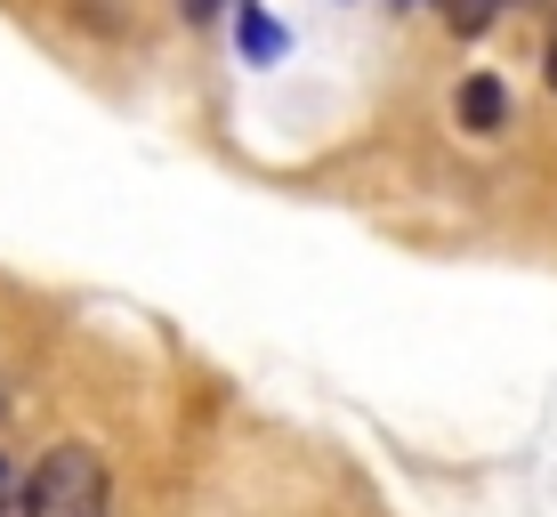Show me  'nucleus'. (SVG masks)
<instances>
[{
  "label": "nucleus",
  "mask_w": 557,
  "mask_h": 517,
  "mask_svg": "<svg viewBox=\"0 0 557 517\" xmlns=\"http://www.w3.org/2000/svg\"><path fill=\"white\" fill-rule=\"evenodd\" d=\"M25 517H106V461L98 445H57L25 477Z\"/></svg>",
  "instance_id": "f257e3e1"
},
{
  "label": "nucleus",
  "mask_w": 557,
  "mask_h": 517,
  "mask_svg": "<svg viewBox=\"0 0 557 517\" xmlns=\"http://www.w3.org/2000/svg\"><path fill=\"white\" fill-rule=\"evenodd\" d=\"M453 113H460V130L493 138V130H509V89L493 82V73H469V82H460V98H453Z\"/></svg>",
  "instance_id": "f03ea898"
},
{
  "label": "nucleus",
  "mask_w": 557,
  "mask_h": 517,
  "mask_svg": "<svg viewBox=\"0 0 557 517\" xmlns=\"http://www.w3.org/2000/svg\"><path fill=\"white\" fill-rule=\"evenodd\" d=\"M243 57L251 65H267V57H283V25L267 9H243Z\"/></svg>",
  "instance_id": "7ed1b4c3"
},
{
  "label": "nucleus",
  "mask_w": 557,
  "mask_h": 517,
  "mask_svg": "<svg viewBox=\"0 0 557 517\" xmlns=\"http://www.w3.org/2000/svg\"><path fill=\"white\" fill-rule=\"evenodd\" d=\"M485 16H493V0H453V25L460 33H485Z\"/></svg>",
  "instance_id": "20e7f679"
},
{
  "label": "nucleus",
  "mask_w": 557,
  "mask_h": 517,
  "mask_svg": "<svg viewBox=\"0 0 557 517\" xmlns=\"http://www.w3.org/2000/svg\"><path fill=\"white\" fill-rule=\"evenodd\" d=\"M542 57H549V89H557V25H549V49Z\"/></svg>",
  "instance_id": "39448f33"
},
{
  "label": "nucleus",
  "mask_w": 557,
  "mask_h": 517,
  "mask_svg": "<svg viewBox=\"0 0 557 517\" xmlns=\"http://www.w3.org/2000/svg\"><path fill=\"white\" fill-rule=\"evenodd\" d=\"M0 477H9V453H0Z\"/></svg>",
  "instance_id": "423d86ee"
}]
</instances>
